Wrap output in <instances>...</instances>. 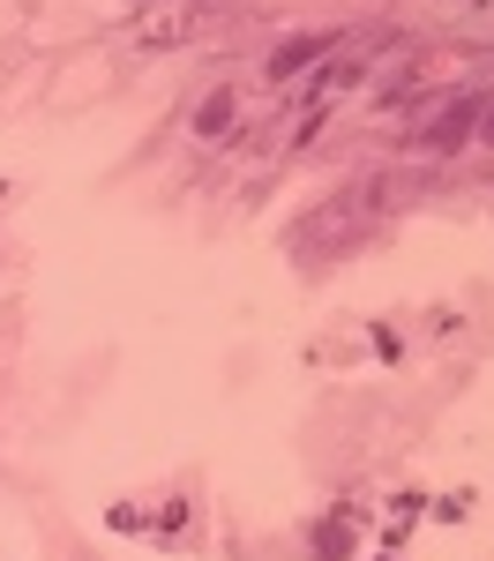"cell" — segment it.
<instances>
[{
	"label": "cell",
	"mask_w": 494,
	"mask_h": 561,
	"mask_svg": "<svg viewBox=\"0 0 494 561\" xmlns=\"http://www.w3.org/2000/svg\"><path fill=\"white\" fill-rule=\"evenodd\" d=\"M330 45H337L330 31H314V38H292L285 53H269V76H277V83H285V76H300V68H308V60H322Z\"/></svg>",
	"instance_id": "1"
},
{
	"label": "cell",
	"mask_w": 494,
	"mask_h": 561,
	"mask_svg": "<svg viewBox=\"0 0 494 561\" xmlns=\"http://www.w3.org/2000/svg\"><path fill=\"white\" fill-rule=\"evenodd\" d=\"M472 113H480V105H449L443 121L427 128V150H435V158H443V150H457V142H464V128H472Z\"/></svg>",
	"instance_id": "2"
},
{
	"label": "cell",
	"mask_w": 494,
	"mask_h": 561,
	"mask_svg": "<svg viewBox=\"0 0 494 561\" xmlns=\"http://www.w3.org/2000/svg\"><path fill=\"white\" fill-rule=\"evenodd\" d=\"M232 105H240L232 90H210V105L195 113V128H203V135H225V128H232Z\"/></svg>",
	"instance_id": "3"
},
{
	"label": "cell",
	"mask_w": 494,
	"mask_h": 561,
	"mask_svg": "<svg viewBox=\"0 0 494 561\" xmlns=\"http://www.w3.org/2000/svg\"><path fill=\"white\" fill-rule=\"evenodd\" d=\"M487 142H494V121H487Z\"/></svg>",
	"instance_id": "4"
}]
</instances>
